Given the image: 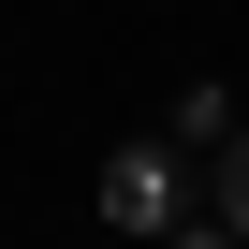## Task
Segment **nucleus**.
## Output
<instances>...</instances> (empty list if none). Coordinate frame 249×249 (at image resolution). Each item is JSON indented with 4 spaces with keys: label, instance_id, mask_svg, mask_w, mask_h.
I'll list each match as a JSON object with an SVG mask.
<instances>
[{
    "label": "nucleus",
    "instance_id": "f257e3e1",
    "mask_svg": "<svg viewBox=\"0 0 249 249\" xmlns=\"http://www.w3.org/2000/svg\"><path fill=\"white\" fill-rule=\"evenodd\" d=\"M176 205H191V191H176L161 147H117V161H103V220H117V234H176Z\"/></svg>",
    "mask_w": 249,
    "mask_h": 249
},
{
    "label": "nucleus",
    "instance_id": "7ed1b4c3",
    "mask_svg": "<svg viewBox=\"0 0 249 249\" xmlns=\"http://www.w3.org/2000/svg\"><path fill=\"white\" fill-rule=\"evenodd\" d=\"M161 249H249V234H234V220H220V234H161Z\"/></svg>",
    "mask_w": 249,
    "mask_h": 249
},
{
    "label": "nucleus",
    "instance_id": "f03ea898",
    "mask_svg": "<svg viewBox=\"0 0 249 249\" xmlns=\"http://www.w3.org/2000/svg\"><path fill=\"white\" fill-rule=\"evenodd\" d=\"M220 220L249 234V117H234V132H220Z\"/></svg>",
    "mask_w": 249,
    "mask_h": 249
}]
</instances>
